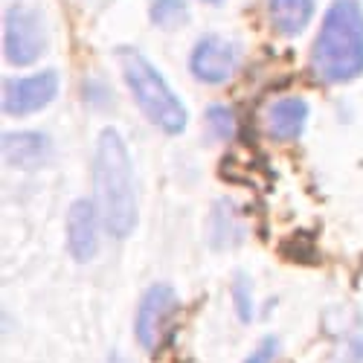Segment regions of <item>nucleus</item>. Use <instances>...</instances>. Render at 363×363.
Listing matches in <instances>:
<instances>
[{
  "label": "nucleus",
  "mask_w": 363,
  "mask_h": 363,
  "mask_svg": "<svg viewBox=\"0 0 363 363\" xmlns=\"http://www.w3.org/2000/svg\"><path fill=\"white\" fill-rule=\"evenodd\" d=\"M94 186H96L99 221L111 235L125 238L137 224V192H134V169L128 148L113 128H105L96 140Z\"/></svg>",
  "instance_id": "f257e3e1"
},
{
  "label": "nucleus",
  "mask_w": 363,
  "mask_h": 363,
  "mask_svg": "<svg viewBox=\"0 0 363 363\" xmlns=\"http://www.w3.org/2000/svg\"><path fill=\"white\" fill-rule=\"evenodd\" d=\"M311 67L325 84H346L363 73V9L357 0H337L325 12Z\"/></svg>",
  "instance_id": "f03ea898"
},
{
  "label": "nucleus",
  "mask_w": 363,
  "mask_h": 363,
  "mask_svg": "<svg viewBox=\"0 0 363 363\" xmlns=\"http://www.w3.org/2000/svg\"><path fill=\"white\" fill-rule=\"evenodd\" d=\"M116 62H119V70H123L137 105L143 108V113L151 119V123L166 134H180L186 128V119H189L186 108L180 105V99L166 84V79L155 70V65H151L140 50L119 47Z\"/></svg>",
  "instance_id": "7ed1b4c3"
},
{
  "label": "nucleus",
  "mask_w": 363,
  "mask_h": 363,
  "mask_svg": "<svg viewBox=\"0 0 363 363\" xmlns=\"http://www.w3.org/2000/svg\"><path fill=\"white\" fill-rule=\"evenodd\" d=\"M44 47H47V35H44L41 15L29 6H12L4 23V50H6L9 65L26 67L38 62Z\"/></svg>",
  "instance_id": "20e7f679"
},
{
  "label": "nucleus",
  "mask_w": 363,
  "mask_h": 363,
  "mask_svg": "<svg viewBox=\"0 0 363 363\" xmlns=\"http://www.w3.org/2000/svg\"><path fill=\"white\" fill-rule=\"evenodd\" d=\"M174 306H177V299H174V291L169 285H155L143 294L134 328H137V340L145 352H155L163 343L166 328H169L172 314H174Z\"/></svg>",
  "instance_id": "39448f33"
},
{
  "label": "nucleus",
  "mask_w": 363,
  "mask_h": 363,
  "mask_svg": "<svg viewBox=\"0 0 363 363\" xmlns=\"http://www.w3.org/2000/svg\"><path fill=\"white\" fill-rule=\"evenodd\" d=\"M55 94H58L55 70H44V73L23 76V79H6L4 82V111L12 116L35 113L44 105H50Z\"/></svg>",
  "instance_id": "423d86ee"
},
{
  "label": "nucleus",
  "mask_w": 363,
  "mask_h": 363,
  "mask_svg": "<svg viewBox=\"0 0 363 363\" xmlns=\"http://www.w3.org/2000/svg\"><path fill=\"white\" fill-rule=\"evenodd\" d=\"M238 58H241V52H238V47L233 41H227L221 35H206L192 50L189 67L201 82L221 84L238 70Z\"/></svg>",
  "instance_id": "0eeeda50"
},
{
  "label": "nucleus",
  "mask_w": 363,
  "mask_h": 363,
  "mask_svg": "<svg viewBox=\"0 0 363 363\" xmlns=\"http://www.w3.org/2000/svg\"><path fill=\"white\" fill-rule=\"evenodd\" d=\"M96 218L99 209L90 201H76L67 213V250L76 262H90L96 256Z\"/></svg>",
  "instance_id": "6e6552de"
},
{
  "label": "nucleus",
  "mask_w": 363,
  "mask_h": 363,
  "mask_svg": "<svg viewBox=\"0 0 363 363\" xmlns=\"http://www.w3.org/2000/svg\"><path fill=\"white\" fill-rule=\"evenodd\" d=\"M308 102L299 96H282L267 108V131L277 140H296L306 128Z\"/></svg>",
  "instance_id": "1a4fd4ad"
},
{
  "label": "nucleus",
  "mask_w": 363,
  "mask_h": 363,
  "mask_svg": "<svg viewBox=\"0 0 363 363\" xmlns=\"http://www.w3.org/2000/svg\"><path fill=\"white\" fill-rule=\"evenodd\" d=\"M4 157L15 169H38L50 157V140L35 131H21L4 137Z\"/></svg>",
  "instance_id": "9d476101"
},
{
  "label": "nucleus",
  "mask_w": 363,
  "mask_h": 363,
  "mask_svg": "<svg viewBox=\"0 0 363 363\" xmlns=\"http://www.w3.org/2000/svg\"><path fill=\"white\" fill-rule=\"evenodd\" d=\"M314 15V0H267V18L279 35H299Z\"/></svg>",
  "instance_id": "9b49d317"
},
{
  "label": "nucleus",
  "mask_w": 363,
  "mask_h": 363,
  "mask_svg": "<svg viewBox=\"0 0 363 363\" xmlns=\"http://www.w3.org/2000/svg\"><path fill=\"white\" fill-rule=\"evenodd\" d=\"M186 18H189V9L184 0H155V4H151V21L160 29H174Z\"/></svg>",
  "instance_id": "f8f14e48"
},
{
  "label": "nucleus",
  "mask_w": 363,
  "mask_h": 363,
  "mask_svg": "<svg viewBox=\"0 0 363 363\" xmlns=\"http://www.w3.org/2000/svg\"><path fill=\"white\" fill-rule=\"evenodd\" d=\"M206 123H209V131H213L218 140H230L235 134V116L230 108H209L206 111Z\"/></svg>",
  "instance_id": "ddd939ff"
},
{
  "label": "nucleus",
  "mask_w": 363,
  "mask_h": 363,
  "mask_svg": "<svg viewBox=\"0 0 363 363\" xmlns=\"http://www.w3.org/2000/svg\"><path fill=\"white\" fill-rule=\"evenodd\" d=\"M277 352H279V340L277 337H264L259 343V349L247 357V363H270V360L277 357Z\"/></svg>",
  "instance_id": "4468645a"
},
{
  "label": "nucleus",
  "mask_w": 363,
  "mask_h": 363,
  "mask_svg": "<svg viewBox=\"0 0 363 363\" xmlns=\"http://www.w3.org/2000/svg\"><path fill=\"white\" fill-rule=\"evenodd\" d=\"M233 296H235V306H238V314H241V320H250V302H247V279H245V277H235V288H233Z\"/></svg>",
  "instance_id": "2eb2a0df"
},
{
  "label": "nucleus",
  "mask_w": 363,
  "mask_h": 363,
  "mask_svg": "<svg viewBox=\"0 0 363 363\" xmlns=\"http://www.w3.org/2000/svg\"><path fill=\"white\" fill-rule=\"evenodd\" d=\"M108 363H131V360H125V357H111Z\"/></svg>",
  "instance_id": "dca6fc26"
},
{
  "label": "nucleus",
  "mask_w": 363,
  "mask_h": 363,
  "mask_svg": "<svg viewBox=\"0 0 363 363\" xmlns=\"http://www.w3.org/2000/svg\"><path fill=\"white\" fill-rule=\"evenodd\" d=\"M206 4H216L218 6V4H224V0H206Z\"/></svg>",
  "instance_id": "f3484780"
}]
</instances>
